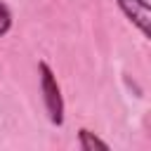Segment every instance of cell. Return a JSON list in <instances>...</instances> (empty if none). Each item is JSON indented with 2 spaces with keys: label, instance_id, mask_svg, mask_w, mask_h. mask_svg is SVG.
I'll list each match as a JSON object with an SVG mask.
<instances>
[{
  "label": "cell",
  "instance_id": "cell-1",
  "mask_svg": "<svg viewBox=\"0 0 151 151\" xmlns=\"http://www.w3.org/2000/svg\"><path fill=\"white\" fill-rule=\"evenodd\" d=\"M38 73H40L38 78H40V92H42V104H45L47 118L52 125L61 127L64 125V94H61L59 80L47 61H38Z\"/></svg>",
  "mask_w": 151,
  "mask_h": 151
},
{
  "label": "cell",
  "instance_id": "cell-2",
  "mask_svg": "<svg viewBox=\"0 0 151 151\" xmlns=\"http://www.w3.org/2000/svg\"><path fill=\"white\" fill-rule=\"evenodd\" d=\"M120 12L142 31L144 38H149V24H151V7L146 0H116Z\"/></svg>",
  "mask_w": 151,
  "mask_h": 151
},
{
  "label": "cell",
  "instance_id": "cell-4",
  "mask_svg": "<svg viewBox=\"0 0 151 151\" xmlns=\"http://www.w3.org/2000/svg\"><path fill=\"white\" fill-rule=\"evenodd\" d=\"M12 28V9L0 0V38Z\"/></svg>",
  "mask_w": 151,
  "mask_h": 151
},
{
  "label": "cell",
  "instance_id": "cell-3",
  "mask_svg": "<svg viewBox=\"0 0 151 151\" xmlns=\"http://www.w3.org/2000/svg\"><path fill=\"white\" fill-rule=\"evenodd\" d=\"M78 146H80L83 151H94V149L109 151V149H111L104 139H99V137H97L94 132H90L87 127H80V130H78Z\"/></svg>",
  "mask_w": 151,
  "mask_h": 151
}]
</instances>
